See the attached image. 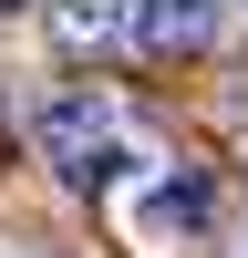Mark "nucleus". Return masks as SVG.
Wrapping results in <instances>:
<instances>
[{"label": "nucleus", "mask_w": 248, "mask_h": 258, "mask_svg": "<svg viewBox=\"0 0 248 258\" xmlns=\"http://www.w3.org/2000/svg\"><path fill=\"white\" fill-rule=\"evenodd\" d=\"M52 31L83 41V52H103V41L135 31V0H52Z\"/></svg>", "instance_id": "20e7f679"}, {"label": "nucleus", "mask_w": 248, "mask_h": 258, "mask_svg": "<svg viewBox=\"0 0 248 258\" xmlns=\"http://www.w3.org/2000/svg\"><path fill=\"white\" fill-rule=\"evenodd\" d=\"M238 258H248V248H238Z\"/></svg>", "instance_id": "0eeeda50"}, {"label": "nucleus", "mask_w": 248, "mask_h": 258, "mask_svg": "<svg viewBox=\"0 0 248 258\" xmlns=\"http://www.w3.org/2000/svg\"><path fill=\"white\" fill-rule=\"evenodd\" d=\"M135 217H145V238H207V217H217V186H207V176H165V186H145V207H135Z\"/></svg>", "instance_id": "7ed1b4c3"}, {"label": "nucleus", "mask_w": 248, "mask_h": 258, "mask_svg": "<svg viewBox=\"0 0 248 258\" xmlns=\"http://www.w3.org/2000/svg\"><path fill=\"white\" fill-rule=\"evenodd\" d=\"M227 11H248V0H227Z\"/></svg>", "instance_id": "423d86ee"}, {"label": "nucleus", "mask_w": 248, "mask_h": 258, "mask_svg": "<svg viewBox=\"0 0 248 258\" xmlns=\"http://www.w3.org/2000/svg\"><path fill=\"white\" fill-rule=\"evenodd\" d=\"M0 11H21V0H0Z\"/></svg>", "instance_id": "39448f33"}, {"label": "nucleus", "mask_w": 248, "mask_h": 258, "mask_svg": "<svg viewBox=\"0 0 248 258\" xmlns=\"http://www.w3.org/2000/svg\"><path fill=\"white\" fill-rule=\"evenodd\" d=\"M41 155H52V176L83 186V197H103V186H124L145 165L135 145H124V124H114L103 93H52V103H41Z\"/></svg>", "instance_id": "f257e3e1"}, {"label": "nucleus", "mask_w": 248, "mask_h": 258, "mask_svg": "<svg viewBox=\"0 0 248 258\" xmlns=\"http://www.w3.org/2000/svg\"><path fill=\"white\" fill-rule=\"evenodd\" d=\"M217 21H227V0H135V41L145 52H207L217 41Z\"/></svg>", "instance_id": "f03ea898"}]
</instances>
